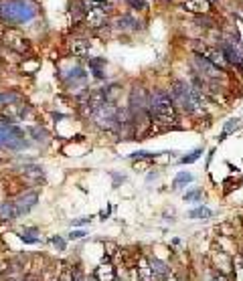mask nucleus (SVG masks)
Returning <instances> with one entry per match:
<instances>
[{
	"label": "nucleus",
	"mask_w": 243,
	"mask_h": 281,
	"mask_svg": "<svg viewBox=\"0 0 243 281\" xmlns=\"http://www.w3.org/2000/svg\"><path fill=\"white\" fill-rule=\"evenodd\" d=\"M170 93H172V104H178L184 111L189 114H201L203 111V95L196 87L189 85L187 81H175L170 87Z\"/></svg>",
	"instance_id": "f257e3e1"
},
{
	"label": "nucleus",
	"mask_w": 243,
	"mask_h": 281,
	"mask_svg": "<svg viewBox=\"0 0 243 281\" xmlns=\"http://www.w3.org/2000/svg\"><path fill=\"white\" fill-rule=\"evenodd\" d=\"M37 16V6L31 0H4L0 2V18L8 25H25Z\"/></svg>",
	"instance_id": "f03ea898"
},
{
	"label": "nucleus",
	"mask_w": 243,
	"mask_h": 281,
	"mask_svg": "<svg viewBox=\"0 0 243 281\" xmlns=\"http://www.w3.org/2000/svg\"><path fill=\"white\" fill-rule=\"evenodd\" d=\"M150 104V116L156 118V121L160 123H175L177 121V109L172 104L170 95H166L164 91H154L152 97L148 99Z\"/></svg>",
	"instance_id": "7ed1b4c3"
},
{
	"label": "nucleus",
	"mask_w": 243,
	"mask_h": 281,
	"mask_svg": "<svg viewBox=\"0 0 243 281\" xmlns=\"http://www.w3.org/2000/svg\"><path fill=\"white\" fill-rule=\"evenodd\" d=\"M25 146V132L16 128L13 121L0 119V148L18 150Z\"/></svg>",
	"instance_id": "20e7f679"
},
{
	"label": "nucleus",
	"mask_w": 243,
	"mask_h": 281,
	"mask_svg": "<svg viewBox=\"0 0 243 281\" xmlns=\"http://www.w3.org/2000/svg\"><path fill=\"white\" fill-rule=\"evenodd\" d=\"M85 22L89 29H101L108 25V13L106 8L101 4H96V6H89L85 10Z\"/></svg>",
	"instance_id": "39448f33"
},
{
	"label": "nucleus",
	"mask_w": 243,
	"mask_h": 281,
	"mask_svg": "<svg viewBox=\"0 0 243 281\" xmlns=\"http://www.w3.org/2000/svg\"><path fill=\"white\" fill-rule=\"evenodd\" d=\"M37 198H39L37 192H27V194H22L18 200L13 202V207H15V215H16V217L27 215V212H29L34 205H37Z\"/></svg>",
	"instance_id": "423d86ee"
},
{
	"label": "nucleus",
	"mask_w": 243,
	"mask_h": 281,
	"mask_svg": "<svg viewBox=\"0 0 243 281\" xmlns=\"http://www.w3.org/2000/svg\"><path fill=\"white\" fill-rule=\"evenodd\" d=\"M219 51L223 53V57H225L227 63H231V65H241L243 57H241L239 49L235 47V41H227V39H223V41H221V49H219Z\"/></svg>",
	"instance_id": "0eeeda50"
},
{
	"label": "nucleus",
	"mask_w": 243,
	"mask_h": 281,
	"mask_svg": "<svg viewBox=\"0 0 243 281\" xmlns=\"http://www.w3.org/2000/svg\"><path fill=\"white\" fill-rule=\"evenodd\" d=\"M4 43L16 53H29V41L22 35H18L16 30H8L4 35Z\"/></svg>",
	"instance_id": "6e6552de"
},
{
	"label": "nucleus",
	"mask_w": 243,
	"mask_h": 281,
	"mask_svg": "<svg viewBox=\"0 0 243 281\" xmlns=\"http://www.w3.org/2000/svg\"><path fill=\"white\" fill-rule=\"evenodd\" d=\"M194 65L201 69V73L205 77H209V79H219L221 77V69L219 67H215L211 61H207L203 55H194Z\"/></svg>",
	"instance_id": "1a4fd4ad"
},
{
	"label": "nucleus",
	"mask_w": 243,
	"mask_h": 281,
	"mask_svg": "<svg viewBox=\"0 0 243 281\" xmlns=\"http://www.w3.org/2000/svg\"><path fill=\"white\" fill-rule=\"evenodd\" d=\"M96 281H115V267L112 265L110 259H103L94 271Z\"/></svg>",
	"instance_id": "9d476101"
},
{
	"label": "nucleus",
	"mask_w": 243,
	"mask_h": 281,
	"mask_svg": "<svg viewBox=\"0 0 243 281\" xmlns=\"http://www.w3.org/2000/svg\"><path fill=\"white\" fill-rule=\"evenodd\" d=\"M180 6L189 13H194V15H207L211 10V2L209 0H180Z\"/></svg>",
	"instance_id": "9b49d317"
},
{
	"label": "nucleus",
	"mask_w": 243,
	"mask_h": 281,
	"mask_svg": "<svg viewBox=\"0 0 243 281\" xmlns=\"http://www.w3.org/2000/svg\"><path fill=\"white\" fill-rule=\"evenodd\" d=\"M203 57L207 59V61H211L215 67H219V69H223V67L227 65V61H225V57H223V53L221 51H219V49H203Z\"/></svg>",
	"instance_id": "f8f14e48"
},
{
	"label": "nucleus",
	"mask_w": 243,
	"mask_h": 281,
	"mask_svg": "<svg viewBox=\"0 0 243 281\" xmlns=\"http://www.w3.org/2000/svg\"><path fill=\"white\" fill-rule=\"evenodd\" d=\"M136 273H138V279L140 281H152V269H150V261L146 259V257H140L138 259V269H136Z\"/></svg>",
	"instance_id": "ddd939ff"
},
{
	"label": "nucleus",
	"mask_w": 243,
	"mask_h": 281,
	"mask_svg": "<svg viewBox=\"0 0 243 281\" xmlns=\"http://www.w3.org/2000/svg\"><path fill=\"white\" fill-rule=\"evenodd\" d=\"M118 27L124 29V30H138L142 25H140V20L134 18L132 15H124V16H120V20H118Z\"/></svg>",
	"instance_id": "4468645a"
},
{
	"label": "nucleus",
	"mask_w": 243,
	"mask_h": 281,
	"mask_svg": "<svg viewBox=\"0 0 243 281\" xmlns=\"http://www.w3.org/2000/svg\"><path fill=\"white\" fill-rule=\"evenodd\" d=\"M71 53L77 55V57H85L89 53V43L83 39H73L71 41Z\"/></svg>",
	"instance_id": "2eb2a0df"
},
{
	"label": "nucleus",
	"mask_w": 243,
	"mask_h": 281,
	"mask_svg": "<svg viewBox=\"0 0 243 281\" xmlns=\"http://www.w3.org/2000/svg\"><path fill=\"white\" fill-rule=\"evenodd\" d=\"M18 237H20L22 241H25V243H29V245L41 243V235H39L37 229H22V231L18 233Z\"/></svg>",
	"instance_id": "dca6fc26"
},
{
	"label": "nucleus",
	"mask_w": 243,
	"mask_h": 281,
	"mask_svg": "<svg viewBox=\"0 0 243 281\" xmlns=\"http://www.w3.org/2000/svg\"><path fill=\"white\" fill-rule=\"evenodd\" d=\"M150 269H152V277H156V279H164L168 275V267L162 261H158V259L150 261Z\"/></svg>",
	"instance_id": "f3484780"
},
{
	"label": "nucleus",
	"mask_w": 243,
	"mask_h": 281,
	"mask_svg": "<svg viewBox=\"0 0 243 281\" xmlns=\"http://www.w3.org/2000/svg\"><path fill=\"white\" fill-rule=\"evenodd\" d=\"M25 178L27 180H31V182H41L43 180V168L41 166H27L25 168Z\"/></svg>",
	"instance_id": "a211bd4d"
},
{
	"label": "nucleus",
	"mask_w": 243,
	"mask_h": 281,
	"mask_svg": "<svg viewBox=\"0 0 243 281\" xmlns=\"http://www.w3.org/2000/svg\"><path fill=\"white\" fill-rule=\"evenodd\" d=\"M103 67H106V61L103 59H89V69L94 71L97 79H103Z\"/></svg>",
	"instance_id": "6ab92c4d"
},
{
	"label": "nucleus",
	"mask_w": 243,
	"mask_h": 281,
	"mask_svg": "<svg viewBox=\"0 0 243 281\" xmlns=\"http://www.w3.org/2000/svg\"><path fill=\"white\" fill-rule=\"evenodd\" d=\"M0 219H8V221H13V219H16V215H15V207H13V202H2V205H0Z\"/></svg>",
	"instance_id": "aec40b11"
},
{
	"label": "nucleus",
	"mask_w": 243,
	"mask_h": 281,
	"mask_svg": "<svg viewBox=\"0 0 243 281\" xmlns=\"http://www.w3.org/2000/svg\"><path fill=\"white\" fill-rule=\"evenodd\" d=\"M85 71L81 69V67H73V69H69V77H67V83H71V81H85Z\"/></svg>",
	"instance_id": "412c9836"
},
{
	"label": "nucleus",
	"mask_w": 243,
	"mask_h": 281,
	"mask_svg": "<svg viewBox=\"0 0 243 281\" xmlns=\"http://www.w3.org/2000/svg\"><path fill=\"white\" fill-rule=\"evenodd\" d=\"M231 265H233L235 281H243V257H235V259L231 261Z\"/></svg>",
	"instance_id": "4be33fe9"
},
{
	"label": "nucleus",
	"mask_w": 243,
	"mask_h": 281,
	"mask_svg": "<svg viewBox=\"0 0 243 281\" xmlns=\"http://www.w3.org/2000/svg\"><path fill=\"white\" fill-rule=\"evenodd\" d=\"M189 217L191 219H209V217H213V212L207 208V207H201V208H194V210H191L189 212Z\"/></svg>",
	"instance_id": "5701e85b"
},
{
	"label": "nucleus",
	"mask_w": 243,
	"mask_h": 281,
	"mask_svg": "<svg viewBox=\"0 0 243 281\" xmlns=\"http://www.w3.org/2000/svg\"><path fill=\"white\" fill-rule=\"evenodd\" d=\"M189 182H193V174L180 172V174H177V178H175V188H182L184 184H189Z\"/></svg>",
	"instance_id": "b1692460"
},
{
	"label": "nucleus",
	"mask_w": 243,
	"mask_h": 281,
	"mask_svg": "<svg viewBox=\"0 0 243 281\" xmlns=\"http://www.w3.org/2000/svg\"><path fill=\"white\" fill-rule=\"evenodd\" d=\"M243 126V121L241 119H229L227 123H225V128H223V136H221V140L225 138V136H229V132H233V130H237V128H241Z\"/></svg>",
	"instance_id": "393cba45"
},
{
	"label": "nucleus",
	"mask_w": 243,
	"mask_h": 281,
	"mask_svg": "<svg viewBox=\"0 0 243 281\" xmlns=\"http://www.w3.org/2000/svg\"><path fill=\"white\" fill-rule=\"evenodd\" d=\"M203 198V190H189L187 194H184V200L187 202H199Z\"/></svg>",
	"instance_id": "a878e982"
},
{
	"label": "nucleus",
	"mask_w": 243,
	"mask_h": 281,
	"mask_svg": "<svg viewBox=\"0 0 243 281\" xmlns=\"http://www.w3.org/2000/svg\"><path fill=\"white\" fill-rule=\"evenodd\" d=\"M201 154H203V150L199 148V150H194L193 154H189V156H184V158H180V162H182V164H191V162H194L196 158H199Z\"/></svg>",
	"instance_id": "bb28decb"
},
{
	"label": "nucleus",
	"mask_w": 243,
	"mask_h": 281,
	"mask_svg": "<svg viewBox=\"0 0 243 281\" xmlns=\"http://www.w3.org/2000/svg\"><path fill=\"white\" fill-rule=\"evenodd\" d=\"M132 8H136V10H144L146 8V0H126Z\"/></svg>",
	"instance_id": "cd10ccee"
},
{
	"label": "nucleus",
	"mask_w": 243,
	"mask_h": 281,
	"mask_svg": "<svg viewBox=\"0 0 243 281\" xmlns=\"http://www.w3.org/2000/svg\"><path fill=\"white\" fill-rule=\"evenodd\" d=\"M32 133H34V140H45V138H47V132H45L43 128H34Z\"/></svg>",
	"instance_id": "c85d7f7f"
},
{
	"label": "nucleus",
	"mask_w": 243,
	"mask_h": 281,
	"mask_svg": "<svg viewBox=\"0 0 243 281\" xmlns=\"http://www.w3.org/2000/svg\"><path fill=\"white\" fill-rule=\"evenodd\" d=\"M51 243H53V245H55L59 251H63V249H65V241H63L61 237H51Z\"/></svg>",
	"instance_id": "c756f323"
},
{
	"label": "nucleus",
	"mask_w": 243,
	"mask_h": 281,
	"mask_svg": "<svg viewBox=\"0 0 243 281\" xmlns=\"http://www.w3.org/2000/svg\"><path fill=\"white\" fill-rule=\"evenodd\" d=\"M85 235H87L85 231H73L71 235H69V239H71V241H73V239H83Z\"/></svg>",
	"instance_id": "7c9ffc66"
},
{
	"label": "nucleus",
	"mask_w": 243,
	"mask_h": 281,
	"mask_svg": "<svg viewBox=\"0 0 243 281\" xmlns=\"http://www.w3.org/2000/svg\"><path fill=\"white\" fill-rule=\"evenodd\" d=\"M91 221V217H85V219H77V221H73V224H85V222H89Z\"/></svg>",
	"instance_id": "2f4dec72"
},
{
	"label": "nucleus",
	"mask_w": 243,
	"mask_h": 281,
	"mask_svg": "<svg viewBox=\"0 0 243 281\" xmlns=\"http://www.w3.org/2000/svg\"><path fill=\"white\" fill-rule=\"evenodd\" d=\"M59 281H73V277H71V273H69V275H63Z\"/></svg>",
	"instance_id": "473e14b6"
},
{
	"label": "nucleus",
	"mask_w": 243,
	"mask_h": 281,
	"mask_svg": "<svg viewBox=\"0 0 243 281\" xmlns=\"http://www.w3.org/2000/svg\"><path fill=\"white\" fill-rule=\"evenodd\" d=\"M164 281H178V279H177L175 275H166V277H164Z\"/></svg>",
	"instance_id": "72a5a7b5"
},
{
	"label": "nucleus",
	"mask_w": 243,
	"mask_h": 281,
	"mask_svg": "<svg viewBox=\"0 0 243 281\" xmlns=\"http://www.w3.org/2000/svg\"><path fill=\"white\" fill-rule=\"evenodd\" d=\"M211 281H219V279H211Z\"/></svg>",
	"instance_id": "f704fd0d"
},
{
	"label": "nucleus",
	"mask_w": 243,
	"mask_h": 281,
	"mask_svg": "<svg viewBox=\"0 0 243 281\" xmlns=\"http://www.w3.org/2000/svg\"><path fill=\"white\" fill-rule=\"evenodd\" d=\"M166 2H168V0H166Z\"/></svg>",
	"instance_id": "c9c22d12"
}]
</instances>
